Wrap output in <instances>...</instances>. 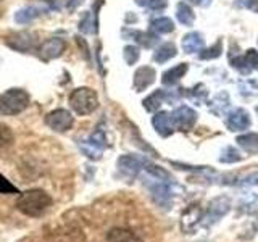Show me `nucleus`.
Instances as JSON below:
<instances>
[{"instance_id": "0eeeda50", "label": "nucleus", "mask_w": 258, "mask_h": 242, "mask_svg": "<svg viewBox=\"0 0 258 242\" xmlns=\"http://www.w3.org/2000/svg\"><path fill=\"white\" fill-rule=\"evenodd\" d=\"M107 145V139H105V133L103 129L97 128V131L89 137V141H86L81 147H83V152L89 158L92 160H99L102 157V152Z\"/></svg>"}, {"instance_id": "4be33fe9", "label": "nucleus", "mask_w": 258, "mask_h": 242, "mask_svg": "<svg viewBox=\"0 0 258 242\" xmlns=\"http://www.w3.org/2000/svg\"><path fill=\"white\" fill-rule=\"evenodd\" d=\"M176 53H177L176 45L168 42V44H163L157 48L155 53H153V60H155L157 63H165L168 60H171L173 56H176Z\"/></svg>"}, {"instance_id": "79ce46f5", "label": "nucleus", "mask_w": 258, "mask_h": 242, "mask_svg": "<svg viewBox=\"0 0 258 242\" xmlns=\"http://www.w3.org/2000/svg\"><path fill=\"white\" fill-rule=\"evenodd\" d=\"M0 2H2V0H0Z\"/></svg>"}, {"instance_id": "f257e3e1", "label": "nucleus", "mask_w": 258, "mask_h": 242, "mask_svg": "<svg viewBox=\"0 0 258 242\" xmlns=\"http://www.w3.org/2000/svg\"><path fill=\"white\" fill-rule=\"evenodd\" d=\"M52 205V197L42 189H31L23 192L16 200V208L26 216H40Z\"/></svg>"}, {"instance_id": "f704fd0d", "label": "nucleus", "mask_w": 258, "mask_h": 242, "mask_svg": "<svg viewBox=\"0 0 258 242\" xmlns=\"http://www.w3.org/2000/svg\"><path fill=\"white\" fill-rule=\"evenodd\" d=\"M231 65H232V67L236 68V70H239V71L242 73V75H248V73L252 71V70H250L248 65H247V62H245L244 58H240V56H237V58H231Z\"/></svg>"}, {"instance_id": "393cba45", "label": "nucleus", "mask_w": 258, "mask_h": 242, "mask_svg": "<svg viewBox=\"0 0 258 242\" xmlns=\"http://www.w3.org/2000/svg\"><path fill=\"white\" fill-rule=\"evenodd\" d=\"M40 15V10L36 7H26V8H21L15 13V21L16 23H21V24H26L32 20H36L37 16Z\"/></svg>"}, {"instance_id": "9b49d317", "label": "nucleus", "mask_w": 258, "mask_h": 242, "mask_svg": "<svg viewBox=\"0 0 258 242\" xmlns=\"http://www.w3.org/2000/svg\"><path fill=\"white\" fill-rule=\"evenodd\" d=\"M226 126H228V129H229V131H232V133L244 131V129H247L250 126L248 113L244 108L232 110L228 115V119H226Z\"/></svg>"}, {"instance_id": "423d86ee", "label": "nucleus", "mask_w": 258, "mask_h": 242, "mask_svg": "<svg viewBox=\"0 0 258 242\" xmlns=\"http://www.w3.org/2000/svg\"><path fill=\"white\" fill-rule=\"evenodd\" d=\"M229 210H231V200L226 196H220L208 204L207 213L204 215V220H207V224H213L218 220H221Z\"/></svg>"}, {"instance_id": "5701e85b", "label": "nucleus", "mask_w": 258, "mask_h": 242, "mask_svg": "<svg viewBox=\"0 0 258 242\" xmlns=\"http://www.w3.org/2000/svg\"><path fill=\"white\" fill-rule=\"evenodd\" d=\"M229 108V95L228 92H218L215 95V99L212 102V107H210V110H212V113H215V115H224V111Z\"/></svg>"}, {"instance_id": "412c9836", "label": "nucleus", "mask_w": 258, "mask_h": 242, "mask_svg": "<svg viewBox=\"0 0 258 242\" xmlns=\"http://www.w3.org/2000/svg\"><path fill=\"white\" fill-rule=\"evenodd\" d=\"M176 18L181 24H184V26H192L194 21H196V13L192 12V8L187 4L181 2V4H177V8H176Z\"/></svg>"}, {"instance_id": "ea45409f", "label": "nucleus", "mask_w": 258, "mask_h": 242, "mask_svg": "<svg viewBox=\"0 0 258 242\" xmlns=\"http://www.w3.org/2000/svg\"><path fill=\"white\" fill-rule=\"evenodd\" d=\"M45 2H53V0H45Z\"/></svg>"}, {"instance_id": "1a4fd4ad", "label": "nucleus", "mask_w": 258, "mask_h": 242, "mask_svg": "<svg viewBox=\"0 0 258 242\" xmlns=\"http://www.w3.org/2000/svg\"><path fill=\"white\" fill-rule=\"evenodd\" d=\"M64 48H67V42H64L61 37H50L40 44L39 55H40V58H44L45 62L55 60L63 55Z\"/></svg>"}, {"instance_id": "b1692460", "label": "nucleus", "mask_w": 258, "mask_h": 242, "mask_svg": "<svg viewBox=\"0 0 258 242\" xmlns=\"http://www.w3.org/2000/svg\"><path fill=\"white\" fill-rule=\"evenodd\" d=\"M150 29L157 34H168V32H173L174 23L166 16H161V18H157L150 23Z\"/></svg>"}, {"instance_id": "4468645a", "label": "nucleus", "mask_w": 258, "mask_h": 242, "mask_svg": "<svg viewBox=\"0 0 258 242\" xmlns=\"http://www.w3.org/2000/svg\"><path fill=\"white\" fill-rule=\"evenodd\" d=\"M142 165H144V160L139 157H134V155H123L118 160L119 171L129 177H134L137 173H139Z\"/></svg>"}, {"instance_id": "f03ea898", "label": "nucleus", "mask_w": 258, "mask_h": 242, "mask_svg": "<svg viewBox=\"0 0 258 242\" xmlns=\"http://www.w3.org/2000/svg\"><path fill=\"white\" fill-rule=\"evenodd\" d=\"M29 103H31L29 94L24 89L13 87L5 91L4 95L0 97V111L8 116L20 115V113H23L29 107Z\"/></svg>"}, {"instance_id": "a19ab883", "label": "nucleus", "mask_w": 258, "mask_h": 242, "mask_svg": "<svg viewBox=\"0 0 258 242\" xmlns=\"http://www.w3.org/2000/svg\"><path fill=\"white\" fill-rule=\"evenodd\" d=\"M256 113H258V107H256Z\"/></svg>"}, {"instance_id": "2eb2a0df", "label": "nucleus", "mask_w": 258, "mask_h": 242, "mask_svg": "<svg viewBox=\"0 0 258 242\" xmlns=\"http://www.w3.org/2000/svg\"><path fill=\"white\" fill-rule=\"evenodd\" d=\"M155 81V70L150 67H141L134 73V89L137 92L145 91Z\"/></svg>"}, {"instance_id": "a211bd4d", "label": "nucleus", "mask_w": 258, "mask_h": 242, "mask_svg": "<svg viewBox=\"0 0 258 242\" xmlns=\"http://www.w3.org/2000/svg\"><path fill=\"white\" fill-rule=\"evenodd\" d=\"M204 44H205V40H204V36H202L200 32H189V34H185L182 37V48H184L185 53L200 52Z\"/></svg>"}, {"instance_id": "9d476101", "label": "nucleus", "mask_w": 258, "mask_h": 242, "mask_svg": "<svg viewBox=\"0 0 258 242\" xmlns=\"http://www.w3.org/2000/svg\"><path fill=\"white\" fill-rule=\"evenodd\" d=\"M150 194H152V199L155 200V204H158L160 207H168L171 204V199H173V189H171V184L168 181L163 179H158L157 183H152L149 186Z\"/></svg>"}, {"instance_id": "ddd939ff", "label": "nucleus", "mask_w": 258, "mask_h": 242, "mask_svg": "<svg viewBox=\"0 0 258 242\" xmlns=\"http://www.w3.org/2000/svg\"><path fill=\"white\" fill-rule=\"evenodd\" d=\"M152 125L155 128V131L163 137H168L174 133L173 118L168 111H158L157 115L152 118Z\"/></svg>"}, {"instance_id": "2f4dec72", "label": "nucleus", "mask_w": 258, "mask_h": 242, "mask_svg": "<svg viewBox=\"0 0 258 242\" xmlns=\"http://www.w3.org/2000/svg\"><path fill=\"white\" fill-rule=\"evenodd\" d=\"M136 4L145 8H150V10H163L166 7L165 0H136Z\"/></svg>"}, {"instance_id": "c756f323", "label": "nucleus", "mask_w": 258, "mask_h": 242, "mask_svg": "<svg viewBox=\"0 0 258 242\" xmlns=\"http://www.w3.org/2000/svg\"><path fill=\"white\" fill-rule=\"evenodd\" d=\"M139 48H137L136 45H127L124 47V50H123V56H124V60L127 65H134L137 60H139Z\"/></svg>"}, {"instance_id": "bb28decb", "label": "nucleus", "mask_w": 258, "mask_h": 242, "mask_svg": "<svg viewBox=\"0 0 258 242\" xmlns=\"http://www.w3.org/2000/svg\"><path fill=\"white\" fill-rule=\"evenodd\" d=\"M13 144V131L7 125L0 123V152L8 149Z\"/></svg>"}, {"instance_id": "c9c22d12", "label": "nucleus", "mask_w": 258, "mask_h": 242, "mask_svg": "<svg viewBox=\"0 0 258 242\" xmlns=\"http://www.w3.org/2000/svg\"><path fill=\"white\" fill-rule=\"evenodd\" d=\"M15 192H18V189H16L10 181L5 179V177L0 174V194H15Z\"/></svg>"}, {"instance_id": "f3484780", "label": "nucleus", "mask_w": 258, "mask_h": 242, "mask_svg": "<svg viewBox=\"0 0 258 242\" xmlns=\"http://www.w3.org/2000/svg\"><path fill=\"white\" fill-rule=\"evenodd\" d=\"M169 102V103H173L174 102V97L169 95L166 91H155L153 94H150L147 99L144 100V108L147 110V111H155L160 108V105L163 103V102Z\"/></svg>"}, {"instance_id": "aec40b11", "label": "nucleus", "mask_w": 258, "mask_h": 242, "mask_svg": "<svg viewBox=\"0 0 258 242\" xmlns=\"http://www.w3.org/2000/svg\"><path fill=\"white\" fill-rule=\"evenodd\" d=\"M237 145L245 150L247 153H256L258 152V134L256 133H247L237 137Z\"/></svg>"}, {"instance_id": "473e14b6", "label": "nucleus", "mask_w": 258, "mask_h": 242, "mask_svg": "<svg viewBox=\"0 0 258 242\" xmlns=\"http://www.w3.org/2000/svg\"><path fill=\"white\" fill-rule=\"evenodd\" d=\"M256 87V81H244V83L239 84V92L242 95H255Z\"/></svg>"}, {"instance_id": "c85d7f7f", "label": "nucleus", "mask_w": 258, "mask_h": 242, "mask_svg": "<svg viewBox=\"0 0 258 242\" xmlns=\"http://www.w3.org/2000/svg\"><path fill=\"white\" fill-rule=\"evenodd\" d=\"M239 160H240V153L234 147H226L221 152V157H220L221 163H234V161H239Z\"/></svg>"}, {"instance_id": "e433bc0d", "label": "nucleus", "mask_w": 258, "mask_h": 242, "mask_svg": "<svg viewBox=\"0 0 258 242\" xmlns=\"http://www.w3.org/2000/svg\"><path fill=\"white\" fill-rule=\"evenodd\" d=\"M240 186H244V188H253V186H258V173L244 177L242 183H240Z\"/></svg>"}, {"instance_id": "6e6552de", "label": "nucleus", "mask_w": 258, "mask_h": 242, "mask_svg": "<svg viewBox=\"0 0 258 242\" xmlns=\"http://www.w3.org/2000/svg\"><path fill=\"white\" fill-rule=\"evenodd\" d=\"M171 118H173L174 129H179V131L185 133V131H189V129H192L194 125H196L197 113H196V110H192L190 107H185V105H182V107L176 108L173 111Z\"/></svg>"}, {"instance_id": "7ed1b4c3", "label": "nucleus", "mask_w": 258, "mask_h": 242, "mask_svg": "<svg viewBox=\"0 0 258 242\" xmlns=\"http://www.w3.org/2000/svg\"><path fill=\"white\" fill-rule=\"evenodd\" d=\"M70 107L78 115H91L99 107V95L91 87H78L70 95Z\"/></svg>"}, {"instance_id": "58836bf2", "label": "nucleus", "mask_w": 258, "mask_h": 242, "mask_svg": "<svg viewBox=\"0 0 258 242\" xmlns=\"http://www.w3.org/2000/svg\"><path fill=\"white\" fill-rule=\"evenodd\" d=\"M190 2L197 4V5H202V7H208V5H210V2H212V0H190Z\"/></svg>"}, {"instance_id": "20e7f679", "label": "nucleus", "mask_w": 258, "mask_h": 242, "mask_svg": "<svg viewBox=\"0 0 258 242\" xmlns=\"http://www.w3.org/2000/svg\"><path fill=\"white\" fill-rule=\"evenodd\" d=\"M45 125L50 129H53L55 133H67L73 128V125H75V116H73L68 110L58 108V110L50 111L45 116Z\"/></svg>"}, {"instance_id": "f8f14e48", "label": "nucleus", "mask_w": 258, "mask_h": 242, "mask_svg": "<svg viewBox=\"0 0 258 242\" xmlns=\"http://www.w3.org/2000/svg\"><path fill=\"white\" fill-rule=\"evenodd\" d=\"M7 44L12 48H15V50L26 53L32 50V47H34V36L29 34V32H18V34L8 36Z\"/></svg>"}, {"instance_id": "6ab92c4d", "label": "nucleus", "mask_w": 258, "mask_h": 242, "mask_svg": "<svg viewBox=\"0 0 258 242\" xmlns=\"http://www.w3.org/2000/svg\"><path fill=\"white\" fill-rule=\"evenodd\" d=\"M187 70H189L187 63H179V65H176V67L169 68L168 71L163 73V76H161V83H163L165 86H173V84H176L181 78H184V75L187 73Z\"/></svg>"}, {"instance_id": "cd10ccee", "label": "nucleus", "mask_w": 258, "mask_h": 242, "mask_svg": "<svg viewBox=\"0 0 258 242\" xmlns=\"http://www.w3.org/2000/svg\"><path fill=\"white\" fill-rule=\"evenodd\" d=\"M221 52H223V44H221V40H218L215 45L207 48V50H202L199 56L202 60H212V58H218V56L221 55Z\"/></svg>"}, {"instance_id": "a878e982", "label": "nucleus", "mask_w": 258, "mask_h": 242, "mask_svg": "<svg viewBox=\"0 0 258 242\" xmlns=\"http://www.w3.org/2000/svg\"><path fill=\"white\" fill-rule=\"evenodd\" d=\"M184 95L187 97L189 100H192L194 103H197V105H202V103H204V102L207 100L208 91H207V87H205V86H202V84H197L196 87L189 89L187 92H184Z\"/></svg>"}, {"instance_id": "dca6fc26", "label": "nucleus", "mask_w": 258, "mask_h": 242, "mask_svg": "<svg viewBox=\"0 0 258 242\" xmlns=\"http://www.w3.org/2000/svg\"><path fill=\"white\" fill-rule=\"evenodd\" d=\"M107 242H144L134 231L127 228H113L107 232Z\"/></svg>"}, {"instance_id": "72a5a7b5", "label": "nucleus", "mask_w": 258, "mask_h": 242, "mask_svg": "<svg viewBox=\"0 0 258 242\" xmlns=\"http://www.w3.org/2000/svg\"><path fill=\"white\" fill-rule=\"evenodd\" d=\"M244 60L247 62L250 70H258V52L255 50V48H248V50L245 52Z\"/></svg>"}, {"instance_id": "39448f33", "label": "nucleus", "mask_w": 258, "mask_h": 242, "mask_svg": "<svg viewBox=\"0 0 258 242\" xmlns=\"http://www.w3.org/2000/svg\"><path fill=\"white\" fill-rule=\"evenodd\" d=\"M202 220H204V210H202V207L197 204L189 205L181 215V231L185 234H192L200 226Z\"/></svg>"}, {"instance_id": "7c9ffc66", "label": "nucleus", "mask_w": 258, "mask_h": 242, "mask_svg": "<svg viewBox=\"0 0 258 242\" xmlns=\"http://www.w3.org/2000/svg\"><path fill=\"white\" fill-rule=\"evenodd\" d=\"M147 173H150L153 177H157V179H163V181H169V173L166 171V169H163V168H160V166H157V165H152V163H149L147 165Z\"/></svg>"}, {"instance_id": "4c0bfd02", "label": "nucleus", "mask_w": 258, "mask_h": 242, "mask_svg": "<svg viewBox=\"0 0 258 242\" xmlns=\"http://www.w3.org/2000/svg\"><path fill=\"white\" fill-rule=\"evenodd\" d=\"M242 4H244L248 10H252L253 13H258V0H242Z\"/></svg>"}]
</instances>
